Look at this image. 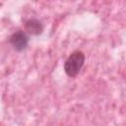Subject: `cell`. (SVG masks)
Masks as SVG:
<instances>
[{"label":"cell","instance_id":"1","mask_svg":"<svg viewBox=\"0 0 126 126\" xmlns=\"http://www.w3.org/2000/svg\"><path fill=\"white\" fill-rule=\"evenodd\" d=\"M85 60H86V56L83 51L79 49L74 50L64 62L65 74L70 78L76 77L82 70L85 64Z\"/></svg>","mask_w":126,"mask_h":126},{"label":"cell","instance_id":"2","mask_svg":"<svg viewBox=\"0 0 126 126\" xmlns=\"http://www.w3.org/2000/svg\"><path fill=\"white\" fill-rule=\"evenodd\" d=\"M30 41L29 34L24 30H18L9 36V43L18 52L25 50Z\"/></svg>","mask_w":126,"mask_h":126},{"label":"cell","instance_id":"3","mask_svg":"<svg viewBox=\"0 0 126 126\" xmlns=\"http://www.w3.org/2000/svg\"><path fill=\"white\" fill-rule=\"evenodd\" d=\"M43 24L36 18H30L24 23V31L29 35H39L43 32Z\"/></svg>","mask_w":126,"mask_h":126}]
</instances>
